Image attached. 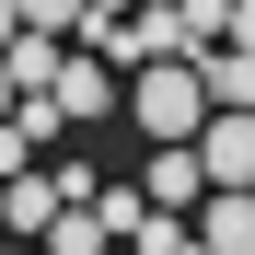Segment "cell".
<instances>
[{
    "label": "cell",
    "instance_id": "cell-1",
    "mask_svg": "<svg viewBox=\"0 0 255 255\" xmlns=\"http://www.w3.org/2000/svg\"><path fill=\"white\" fill-rule=\"evenodd\" d=\"M128 116H139L151 151H197V128L221 105H209V70L197 58H151V70H128Z\"/></svg>",
    "mask_w": 255,
    "mask_h": 255
},
{
    "label": "cell",
    "instance_id": "cell-2",
    "mask_svg": "<svg viewBox=\"0 0 255 255\" xmlns=\"http://www.w3.org/2000/svg\"><path fill=\"white\" fill-rule=\"evenodd\" d=\"M47 116H58V128H105V116H128V70L70 58V70H58V93H47Z\"/></svg>",
    "mask_w": 255,
    "mask_h": 255
},
{
    "label": "cell",
    "instance_id": "cell-3",
    "mask_svg": "<svg viewBox=\"0 0 255 255\" xmlns=\"http://www.w3.org/2000/svg\"><path fill=\"white\" fill-rule=\"evenodd\" d=\"M197 162H209V197H244L255 186V116H209L197 128Z\"/></svg>",
    "mask_w": 255,
    "mask_h": 255
},
{
    "label": "cell",
    "instance_id": "cell-4",
    "mask_svg": "<svg viewBox=\"0 0 255 255\" xmlns=\"http://www.w3.org/2000/svg\"><path fill=\"white\" fill-rule=\"evenodd\" d=\"M93 221H105L116 244H139V255H162V244H174V221H162L139 186H105V197H93Z\"/></svg>",
    "mask_w": 255,
    "mask_h": 255
},
{
    "label": "cell",
    "instance_id": "cell-5",
    "mask_svg": "<svg viewBox=\"0 0 255 255\" xmlns=\"http://www.w3.org/2000/svg\"><path fill=\"white\" fill-rule=\"evenodd\" d=\"M139 197H151V209H209V162H197V151H151V162H139Z\"/></svg>",
    "mask_w": 255,
    "mask_h": 255
},
{
    "label": "cell",
    "instance_id": "cell-6",
    "mask_svg": "<svg viewBox=\"0 0 255 255\" xmlns=\"http://www.w3.org/2000/svg\"><path fill=\"white\" fill-rule=\"evenodd\" d=\"M0 70H12V93H23V105H47V93H58V70H70V47H58V35H12V47H0Z\"/></svg>",
    "mask_w": 255,
    "mask_h": 255
},
{
    "label": "cell",
    "instance_id": "cell-7",
    "mask_svg": "<svg viewBox=\"0 0 255 255\" xmlns=\"http://www.w3.org/2000/svg\"><path fill=\"white\" fill-rule=\"evenodd\" d=\"M197 244H209V255H255V186H244V197H209V209H197Z\"/></svg>",
    "mask_w": 255,
    "mask_h": 255
},
{
    "label": "cell",
    "instance_id": "cell-8",
    "mask_svg": "<svg viewBox=\"0 0 255 255\" xmlns=\"http://www.w3.org/2000/svg\"><path fill=\"white\" fill-rule=\"evenodd\" d=\"M209 105H221V116H255V58H244V47L209 58Z\"/></svg>",
    "mask_w": 255,
    "mask_h": 255
},
{
    "label": "cell",
    "instance_id": "cell-9",
    "mask_svg": "<svg viewBox=\"0 0 255 255\" xmlns=\"http://www.w3.org/2000/svg\"><path fill=\"white\" fill-rule=\"evenodd\" d=\"M105 244H116V232L93 221V209H58V221H47V255H105Z\"/></svg>",
    "mask_w": 255,
    "mask_h": 255
},
{
    "label": "cell",
    "instance_id": "cell-10",
    "mask_svg": "<svg viewBox=\"0 0 255 255\" xmlns=\"http://www.w3.org/2000/svg\"><path fill=\"white\" fill-rule=\"evenodd\" d=\"M81 23H93V0H23V35H58V47H70Z\"/></svg>",
    "mask_w": 255,
    "mask_h": 255
},
{
    "label": "cell",
    "instance_id": "cell-11",
    "mask_svg": "<svg viewBox=\"0 0 255 255\" xmlns=\"http://www.w3.org/2000/svg\"><path fill=\"white\" fill-rule=\"evenodd\" d=\"M232 47H244V58H255V0H232Z\"/></svg>",
    "mask_w": 255,
    "mask_h": 255
},
{
    "label": "cell",
    "instance_id": "cell-12",
    "mask_svg": "<svg viewBox=\"0 0 255 255\" xmlns=\"http://www.w3.org/2000/svg\"><path fill=\"white\" fill-rule=\"evenodd\" d=\"M12 35H23V0H0V47H12Z\"/></svg>",
    "mask_w": 255,
    "mask_h": 255
},
{
    "label": "cell",
    "instance_id": "cell-13",
    "mask_svg": "<svg viewBox=\"0 0 255 255\" xmlns=\"http://www.w3.org/2000/svg\"><path fill=\"white\" fill-rule=\"evenodd\" d=\"M0 116H23V93H12V70H0Z\"/></svg>",
    "mask_w": 255,
    "mask_h": 255
},
{
    "label": "cell",
    "instance_id": "cell-14",
    "mask_svg": "<svg viewBox=\"0 0 255 255\" xmlns=\"http://www.w3.org/2000/svg\"><path fill=\"white\" fill-rule=\"evenodd\" d=\"M139 12H174V0H139Z\"/></svg>",
    "mask_w": 255,
    "mask_h": 255
}]
</instances>
